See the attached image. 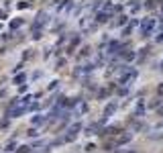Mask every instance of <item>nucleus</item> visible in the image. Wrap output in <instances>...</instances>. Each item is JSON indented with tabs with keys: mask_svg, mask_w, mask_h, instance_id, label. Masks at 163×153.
<instances>
[{
	"mask_svg": "<svg viewBox=\"0 0 163 153\" xmlns=\"http://www.w3.org/2000/svg\"><path fill=\"white\" fill-rule=\"evenodd\" d=\"M112 112H114V104H110V106L106 108V116H108V114H112Z\"/></svg>",
	"mask_w": 163,
	"mask_h": 153,
	"instance_id": "20e7f679",
	"label": "nucleus"
},
{
	"mask_svg": "<svg viewBox=\"0 0 163 153\" xmlns=\"http://www.w3.org/2000/svg\"><path fill=\"white\" fill-rule=\"evenodd\" d=\"M110 16L108 14H98V20H100V23H104V20H108Z\"/></svg>",
	"mask_w": 163,
	"mask_h": 153,
	"instance_id": "7ed1b4c3",
	"label": "nucleus"
},
{
	"mask_svg": "<svg viewBox=\"0 0 163 153\" xmlns=\"http://www.w3.org/2000/svg\"><path fill=\"white\" fill-rule=\"evenodd\" d=\"M135 78H137V72H135V69H133V72H130L129 73V76H124V78H122V84H127V86H129V84H130V82H133V80H135Z\"/></svg>",
	"mask_w": 163,
	"mask_h": 153,
	"instance_id": "f03ea898",
	"label": "nucleus"
},
{
	"mask_svg": "<svg viewBox=\"0 0 163 153\" xmlns=\"http://www.w3.org/2000/svg\"><path fill=\"white\" fill-rule=\"evenodd\" d=\"M153 25H155V23H153L151 19H145V20L141 23V33H145V35H147V33L151 31V29H153Z\"/></svg>",
	"mask_w": 163,
	"mask_h": 153,
	"instance_id": "f257e3e1",
	"label": "nucleus"
},
{
	"mask_svg": "<svg viewBox=\"0 0 163 153\" xmlns=\"http://www.w3.org/2000/svg\"><path fill=\"white\" fill-rule=\"evenodd\" d=\"M157 94H163V86H159V90H157Z\"/></svg>",
	"mask_w": 163,
	"mask_h": 153,
	"instance_id": "39448f33",
	"label": "nucleus"
}]
</instances>
